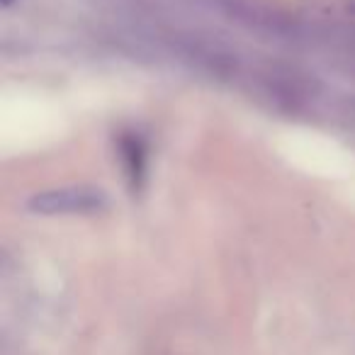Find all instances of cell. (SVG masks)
Instances as JSON below:
<instances>
[{"label":"cell","instance_id":"obj_1","mask_svg":"<svg viewBox=\"0 0 355 355\" xmlns=\"http://www.w3.org/2000/svg\"><path fill=\"white\" fill-rule=\"evenodd\" d=\"M107 195L93 185L42 190L27 200V209L40 217H69V214H98L107 209Z\"/></svg>","mask_w":355,"mask_h":355},{"label":"cell","instance_id":"obj_2","mask_svg":"<svg viewBox=\"0 0 355 355\" xmlns=\"http://www.w3.org/2000/svg\"><path fill=\"white\" fill-rule=\"evenodd\" d=\"M0 3H3V8H10L12 3H15V0H0Z\"/></svg>","mask_w":355,"mask_h":355}]
</instances>
